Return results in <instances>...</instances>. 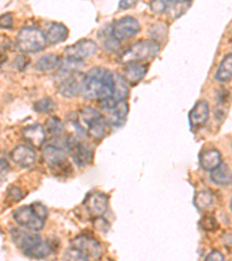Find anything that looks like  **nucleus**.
I'll use <instances>...</instances> for the list:
<instances>
[{"mask_svg": "<svg viewBox=\"0 0 232 261\" xmlns=\"http://www.w3.org/2000/svg\"><path fill=\"white\" fill-rule=\"evenodd\" d=\"M232 78V54H227L219 63L216 72H215V79L219 83H227Z\"/></svg>", "mask_w": 232, "mask_h": 261, "instance_id": "nucleus-22", "label": "nucleus"}, {"mask_svg": "<svg viewBox=\"0 0 232 261\" xmlns=\"http://www.w3.org/2000/svg\"><path fill=\"white\" fill-rule=\"evenodd\" d=\"M13 218L16 224L31 231H40L44 226V220L37 216L36 213L34 212L32 204L23 205V207L14 210Z\"/></svg>", "mask_w": 232, "mask_h": 261, "instance_id": "nucleus-8", "label": "nucleus"}, {"mask_svg": "<svg viewBox=\"0 0 232 261\" xmlns=\"http://www.w3.org/2000/svg\"><path fill=\"white\" fill-rule=\"evenodd\" d=\"M230 209H231V212H232V199L230 201Z\"/></svg>", "mask_w": 232, "mask_h": 261, "instance_id": "nucleus-41", "label": "nucleus"}, {"mask_svg": "<svg viewBox=\"0 0 232 261\" xmlns=\"http://www.w3.org/2000/svg\"><path fill=\"white\" fill-rule=\"evenodd\" d=\"M84 78H85V74L80 72L62 78L61 83L58 84V91L65 98H74L82 93Z\"/></svg>", "mask_w": 232, "mask_h": 261, "instance_id": "nucleus-12", "label": "nucleus"}, {"mask_svg": "<svg viewBox=\"0 0 232 261\" xmlns=\"http://www.w3.org/2000/svg\"><path fill=\"white\" fill-rule=\"evenodd\" d=\"M128 111L129 108L125 101H119L113 108L108 109V111H104L106 113V116L104 117L107 124H111L113 127L117 128L121 127L125 122L126 116H128Z\"/></svg>", "mask_w": 232, "mask_h": 261, "instance_id": "nucleus-17", "label": "nucleus"}, {"mask_svg": "<svg viewBox=\"0 0 232 261\" xmlns=\"http://www.w3.org/2000/svg\"><path fill=\"white\" fill-rule=\"evenodd\" d=\"M11 159L20 167L29 168L35 164L36 154L32 147L27 145H18L11 152Z\"/></svg>", "mask_w": 232, "mask_h": 261, "instance_id": "nucleus-15", "label": "nucleus"}, {"mask_svg": "<svg viewBox=\"0 0 232 261\" xmlns=\"http://www.w3.org/2000/svg\"><path fill=\"white\" fill-rule=\"evenodd\" d=\"M80 94L86 100L113 98L114 73L104 67H93L85 74Z\"/></svg>", "mask_w": 232, "mask_h": 261, "instance_id": "nucleus-1", "label": "nucleus"}, {"mask_svg": "<svg viewBox=\"0 0 232 261\" xmlns=\"http://www.w3.org/2000/svg\"><path fill=\"white\" fill-rule=\"evenodd\" d=\"M46 130L48 133L51 135L54 138H62L65 137V125L63 124V122L58 119L56 116L50 117V119L46 121Z\"/></svg>", "mask_w": 232, "mask_h": 261, "instance_id": "nucleus-27", "label": "nucleus"}, {"mask_svg": "<svg viewBox=\"0 0 232 261\" xmlns=\"http://www.w3.org/2000/svg\"><path fill=\"white\" fill-rule=\"evenodd\" d=\"M23 197V193L19 187L12 186L7 191V199L11 202H18Z\"/></svg>", "mask_w": 232, "mask_h": 261, "instance_id": "nucleus-33", "label": "nucleus"}, {"mask_svg": "<svg viewBox=\"0 0 232 261\" xmlns=\"http://www.w3.org/2000/svg\"><path fill=\"white\" fill-rule=\"evenodd\" d=\"M214 197L213 194L208 191H202L197 193L195 199H194V204L199 210H207L213 205Z\"/></svg>", "mask_w": 232, "mask_h": 261, "instance_id": "nucleus-28", "label": "nucleus"}, {"mask_svg": "<svg viewBox=\"0 0 232 261\" xmlns=\"http://www.w3.org/2000/svg\"><path fill=\"white\" fill-rule=\"evenodd\" d=\"M114 73V94L113 99L116 101H125L129 95V88L128 83L125 82L123 75H120L119 73Z\"/></svg>", "mask_w": 232, "mask_h": 261, "instance_id": "nucleus-24", "label": "nucleus"}, {"mask_svg": "<svg viewBox=\"0 0 232 261\" xmlns=\"http://www.w3.org/2000/svg\"><path fill=\"white\" fill-rule=\"evenodd\" d=\"M96 51H98V44L92 40L84 39L67 47L65 49V55L66 57L72 58V60L84 62L91 58Z\"/></svg>", "mask_w": 232, "mask_h": 261, "instance_id": "nucleus-10", "label": "nucleus"}, {"mask_svg": "<svg viewBox=\"0 0 232 261\" xmlns=\"http://www.w3.org/2000/svg\"><path fill=\"white\" fill-rule=\"evenodd\" d=\"M61 58L55 54H49L45 55V56L41 57L40 60H37L35 63V69L42 71V72H45V71H50L54 69H57L58 65H60Z\"/></svg>", "mask_w": 232, "mask_h": 261, "instance_id": "nucleus-25", "label": "nucleus"}, {"mask_svg": "<svg viewBox=\"0 0 232 261\" xmlns=\"http://www.w3.org/2000/svg\"><path fill=\"white\" fill-rule=\"evenodd\" d=\"M167 8V3L166 2H160V0H157V2H152L150 3V10L153 12V13H163L165 12Z\"/></svg>", "mask_w": 232, "mask_h": 261, "instance_id": "nucleus-34", "label": "nucleus"}, {"mask_svg": "<svg viewBox=\"0 0 232 261\" xmlns=\"http://www.w3.org/2000/svg\"><path fill=\"white\" fill-rule=\"evenodd\" d=\"M85 207L92 216H102L108 208V196L100 192L92 193V194L87 195L86 197Z\"/></svg>", "mask_w": 232, "mask_h": 261, "instance_id": "nucleus-13", "label": "nucleus"}, {"mask_svg": "<svg viewBox=\"0 0 232 261\" xmlns=\"http://www.w3.org/2000/svg\"><path fill=\"white\" fill-rule=\"evenodd\" d=\"M65 150L69 151L71 158L79 167H86L93 162V150L91 146L84 142H79L78 138L67 136Z\"/></svg>", "mask_w": 232, "mask_h": 261, "instance_id": "nucleus-7", "label": "nucleus"}, {"mask_svg": "<svg viewBox=\"0 0 232 261\" xmlns=\"http://www.w3.org/2000/svg\"><path fill=\"white\" fill-rule=\"evenodd\" d=\"M65 261H88L87 256L80 252L77 248L71 247L70 250H67L64 254Z\"/></svg>", "mask_w": 232, "mask_h": 261, "instance_id": "nucleus-31", "label": "nucleus"}, {"mask_svg": "<svg viewBox=\"0 0 232 261\" xmlns=\"http://www.w3.org/2000/svg\"><path fill=\"white\" fill-rule=\"evenodd\" d=\"M147 71V65L142 63H132L126 64L123 69V78L129 85H136L144 78Z\"/></svg>", "mask_w": 232, "mask_h": 261, "instance_id": "nucleus-19", "label": "nucleus"}, {"mask_svg": "<svg viewBox=\"0 0 232 261\" xmlns=\"http://www.w3.org/2000/svg\"><path fill=\"white\" fill-rule=\"evenodd\" d=\"M167 3V14L172 19H178L183 15L186 11L191 7L192 3L186 0V2H166Z\"/></svg>", "mask_w": 232, "mask_h": 261, "instance_id": "nucleus-26", "label": "nucleus"}, {"mask_svg": "<svg viewBox=\"0 0 232 261\" xmlns=\"http://www.w3.org/2000/svg\"><path fill=\"white\" fill-rule=\"evenodd\" d=\"M98 37L102 43V47L107 51H115L116 49L120 47V41H117L113 35L112 26H108L106 28H101L98 34Z\"/></svg>", "mask_w": 232, "mask_h": 261, "instance_id": "nucleus-23", "label": "nucleus"}, {"mask_svg": "<svg viewBox=\"0 0 232 261\" xmlns=\"http://www.w3.org/2000/svg\"><path fill=\"white\" fill-rule=\"evenodd\" d=\"M32 207L34 209V212L36 213L37 216L43 218V220H45V218L48 217V209H46L43 204L40 203V202H35V203H33Z\"/></svg>", "mask_w": 232, "mask_h": 261, "instance_id": "nucleus-35", "label": "nucleus"}, {"mask_svg": "<svg viewBox=\"0 0 232 261\" xmlns=\"http://www.w3.org/2000/svg\"><path fill=\"white\" fill-rule=\"evenodd\" d=\"M200 225L201 228L205 230V231H214L218 228V224L215 217L212 216V215H208V216H204L202 220L200 221Z\"/></svg>", "mask_w": 232, "mask_h": 261, "instance_id": "nucleus-32", "label": "nucleus"}, {"mask_svg": "<svg viewBox=\"0 0 232 261\" xmlns=\"http://www.w3.org/2000/svg\"><path fill=\"white\" fill-rule=\"evenodd\" d=\"M141 26L138 21L133 16H123L114 21L112 24V32L117 41H125L134 37L139 32Z\"/></svg>", "mask_w": 232, "mask_h": 261, "instance_id": "nucleus-9", "label": "nucleus"}, {"mask_svg": "<svg viewBox=\"0 0 232 261\" xmlns=\"http://www.w3.org/2000/svg\"><path fill=\"white\" fill-rule=\"evenodd\" d=\"M199 164L203 171L213 172L222 164L221 152L216 149L203 150L199 155Z\"/></svg>", "mask_w": 232, "mask_h": 261, "instance_id": "nucleus-18", "label": "nucleus"}, {"mask_svg": "<svg viewBox=\"0 0 232 261\" xmlns=\"http://www.w3.org/2000/svg\"><path fill=\"white\" fill-rule=\"evenodd\" d=\"M150 35L152 37V40L157 42H162L163 40L166 39L167 36V24L165 22H157L153 26H151L150 29Z\"/></svg>", "mask_w": 232, "mask_h": 261, "instance_id": "nucleus-29", "label": "nucleus"}, {"mask_svg": "<svg viewBox=\"0 0 232 261\" xmlns=\"http://www.w3.org/2000/svg\"><path fill=\"white\" fill-rule=\"evenodd\" d=\"M44 35L46 39V43L54 45L61 43V42H64L67 39V36H69V29L63 23L53 22L46 28Z\"/></svg>", "mask_w": 232, "mask_h": 261, "instance_id": "nucleus-20", "label": "nucleus"}, {"mask_svg": "<svg viewBox=\"0 0 232 261\" xmlns=\"http://www.w3.org/2000/svg\"><path fill=\"white\" fill-rule=\"evenodd\" d=\"M29 60L26 56H18L16 60L13 62V66H15L18 70H23L26 69V66L28 65Z\"/></svg>", "mask_w": 232, "mask_h": 261, "instance_id": "nucleus-37", "label": "nucleus"}, {"mask_svg": "<svg viewBox=\"0 0 232 261\" xmlns=\"http://www.w3.org/2000/svg\"><path fill=\"white\" fill-rule=\"evenodd\" d=\"M56 108V103L53 99L43 98L34 103V111L37 113H51Z\"/></svg>", "mask_w": 232, "mask_h": 261, "instance_id": "nucleus-30", "label": "nucleus"}, {"mask_svg": "<svg viewBox=\"0 0 232 261\" xmlns=\"http://www.w3.org/2000/svg\"><path fill=\"white\" fill-rule=\"evenodd\" d=\"M21 136L29 145L36 147V149H40L45 142V132L43 127L39 123H34L24 127L21 130Z\"/></svg>", "mask_w": 232, "mask_h": 261, "instance_id": "nucleus-14", "label": "nucleus"}, {"mask_svg": "<svg viewBox=\"0 0 232 261\" xmlns=\"http://www.w3.org/2000/svg\"><path fill=\"white\" fill-rule=\"evenodd\" d=\"M204 261H225L224 255H223L219 251H213L205 256Z\"/></svg>", "mask_w": 232, "mask_h": 261, "instance_id": "nucleus-38", "label": "nucleus"}, {"mask_svg": "<svg viewBox=\"0 0 232 261\" xmlns=\"http://www.w3.org/2000/svg\"><path fill=\"white\" fill-rule=\"evenodd\" d=\"M13 26V16L11 13H5L0 18V27L3 29H10Z\"/></svg>", "mask_w": 232, "mask_h": 261, "instance_id": "nucleus-36", "label": "nucleus"}, {"mask_svg": "<svg viewBox=\"0 0 232 261\" xmlns=\"http://www.w3.org/2000/svg\"><path fill=\"white\" fill-rule=\"evenodd\" d=\"M45 44L44 33L35 27L21 28L16 35V48L22 53H37L43 49Z\"/></svg>", "mask_w": 232, "mask_h": 261, "instance_id": "nucleus-4", "label": "nucleus"}, {"mask_svg": "<svg viewBox=\"0 0 232 261\" xmlns=\"http://www.w3.org/2000/svg\"><path fill=\"white\" fill-rule=\"evenodd\" d=\"M160 50V44L150 40H141L137 41L124 50L120 56V61L125 64H132V63H141L143 61H147L157 56Z\"/></svg>", "mask_w": 232, "mask_h": 261, "instance_id": "nucleus-3", "label": "nucleus"}, {"mask_svg": "<svg viewBox=\"0 0 232 261\" xmlns=\"http://www.w3.org/2000/svg\"><path fill=\"white\" fill-rule=\"evenodd\" d=\"M11 238L29 258L43 259L53 251L51 246L48 243L42 241V238L36 233L11 229Z\"/></svg>", "mask_w": 232, "mask_h": 261, "instance_id": "nucleus-2", "label": "nucleus"}, {"mask_svg": "<svg viewBox=\"0 0 232 261\" xmlns=\"http://www.w3.org/2000/svg\"><path fill=\"white\" fill-rule=\"evenodd\" d=\"M209 119V105L205 100H199L189 112V124L192 128H200Z\"/></svg>", "mask_w": 232, "mask_h": 261, "instance_id": "nucleus-16", "label": "nucleus"}, {"mask_svg": "<svg viewBox=\"0 0 232 261\" xmlns=\"http://www.w3.org/2000/svg\"><path fill=\"white\" fill-rule=\"evenodd\" d=\"M78 117L87 134H90L92 137H94L95 140H101L105 137L107 132V122L98 111L92 107H83L79 111Z\"/></svg>", "mask_w": 232, "mask_h": 261, "instance_id": "nucleus-5", "label": "nucleus"}, {"mask_svg": "<svg viewBox=\"0 0 232 261\" xmlns=\"http://www.w3.org/2000/svg\"><path fill=\"white\" fill-rule=\"evenodd\" d=\"M43 159L49 166L53 174L57 176H66L70 174L71 165L67 161L64 149L54 144H48L43 149Z\"/></svg>", "mask_w": 232, "mask_h": 261, "instance_id": "nucleus-6", "label": "nucleus"}, {"mask_svg": "<svg viewBox=\"0 0 232 261\" xmlns=\"http://www.w3.org/2000/svg\"><path fill=\"white\" fill-rule=\"evenodd\" d=\"M8 171V164L7 161L5 158H2V175L4 176V172H7Z\"/></svg>", "mask_w": 232, "mask_h": 261, "instance_id": "nucleus-40", "label": "nucleus"}, {"mask_svg": "<svg viewBox=\"0 0 232 261\" xmlns=\"http://www.w3.org/2000/svg\"><path fill=\"white\" fill-rule=\"evenodd\" d=\"M71 247L77 248L80 252H83L87 258L99 259L102 254L100 243L95 238L87 234H80L78 237H75L71 242Z\"/></svg>", "mask_w": 232, "mask_h": 261, "instance_id": "nucleus-11", "label": "nucleus"}, {"mask_svg": "<svg viewBox=\"0 0 232 261\" xmlns=\"http://www.w3.org/2000/svg\"><path fill=\"white\" fill-rule=\"evenodd\" d=\"M135 5V2H133V0H130V2H120V5L119 7L120 8H129Z\"/></svg>", "mask_w": 232, "mask_h": 261, "instance_id": "nucleus-39", "label": "nucleus"}, {"mask_svg": "<svg viewBox=\"0 0 232 261\" xmlns=\"http://www.w3.org/2000/svg\"><path fill=\"white\" fill-rule=\"evenodd\" d=\"M210 180L218 186H229L232 184V174L226 164H221L216 170L210 172Z\"/></svg>", "mask_w": 232, "mask_h": 261, "instance_id": "nucleus-21", "label": "nucleus"}]
</instances>
